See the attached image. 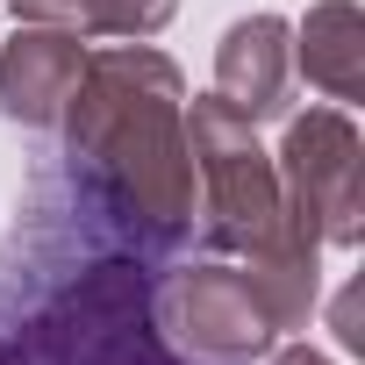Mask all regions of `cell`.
I'll list each match as a JSON object with an SVG mask.
<instances>
[{
	"mask_svg": "<svg viewBox=\"0 0 365 365\" xmlns=\"http://www.w3.org/2000/svg\"><path fill=\"white\" fill-rule=\"evenodd\" d=\"M272 365H329V358H322V351H308V344H287Z\"/></svg>",
	"mask_w": 365,
	"mask_h": 365,
	"instance_id": "4fadbf2b",
	"label": "cell"
},
{
	"mask_svg": "<svg viewBox=\"0 0 365 365\" xmlns=\"http://www.w3.org/2000/svg\"><path fill=\"white\" fill-rule=\"evenodd\" d=\"M15 8V22H51V29H79V0H0Z\"/></svg>",
	"mask_w": 365,
	"mask_h": 365,
	"instance_id": "8fae6325",
	"label": "cell"
},
{
	"mask_svg": "<svg viewBox=\"0 0 365 365\" xmlns=\"http://www.w3.org/2000/svg\"><path fill=\"white\" fill-rule=\"evenodd\" d=\"M65 158L93 215L136 251L172 258L201 230V179L187 143V79L150 43L86 51V72L58 115Z\"/></svg>",
	"mask_w": 365,
	"mask_h": 365,
	"instance_id": "6da1fadb",
	"label": "cell"
},
{
	"mask_svg": "<svg viewBox=\"0 0 365 365\" xmlns=\"http://www.w3.org/2000/svg\"><path fill=\"white\" fill-rule=\"evenodd\" d=\"M294 65L329 101H365V15L351 0H315L294 29Z\"/></svg>",
	"mask_w": 365,
	"mask_h": 365,
	"instance_id": "9c48e42d",
	"label": "cell"
},
{
	"mask_svg": "<svg viewBox=\"0 0 365 365\" xmlns=\"http://www.w3.org/2000/svg\"><path fill=\"white\" fill-rule=\"evenodd\" d=\"M244 279L258 294V308L272 315V329H308L315 301H322V244L294 222H279L258 251H244Z\"/></svg>",
	"mask_w": 365,
	"mask_h": 365,
	"instance_id": "ba28073f",
	"label": "cell"
},
{
	"mask_svg": "<svg viewBox=\"0 0 365 365\" xmlns=\"http://www.w3.org/2000/svg\"><path fill=\"white\" fill-rule=\"evenodd\" d=\"M179 15V0H79V36H122L143 43Z\"/></svg>",
	"mask_w": 365,
	"mask_h": 365,
	"instance_id": "30bf717a",
	"label": "cell"
},
{
	"mask_svg": "<svg viewBox=\"0 0 365 365\" xmlns=\"http://www.w3.org/2000/svg\"><path fill=\"white\" fill-rule=\"evenodd\" d=\"M287 86H294V22L279 15L230 22L215 43V101H230L244 122H272L287 115Z\"/></svg>",
	"mask_w": 365,
	"mask_h": 365,
	"instance_id": "52a82bcc",
	"label": "cell"
},
{
	"mask_svg": "<svg viewBox=\"0 0 365 365\" xmlns=\"http://www.w3.org/2000/svg\"><path fill=\"white\" fill-rule=\"evenodd\" d=\"M150 322L187 365H258L279 336L251 279L230 265H179L165 287H150Z\"/></svg>",
	"mask_w": 365,
	"mask_h": 365,
	"instance_id": "5b68a950",
	"label": "cell"
},
{
	"mask_svg": "<svg viewBox=\"0 0 365 365\" xmlns=\"http://www.w3.org/2000/svg\"><path fill=\"white\" fill-rule=\"evenodd\" d=\"M336 344L344 351H365V322H358V287L336 294Z\"/></svg>",
	"mask_w": 365,
	"mask_h": 365,
	"instance_id": "7c38bea8",
	"label": "cell"
},
{
	"mask_svg": "<svg viewBox=\"0 0 365 365\" xmlns=\"http://www.w3.org/2000/svg\"><path fill=\"white\" fill-rule=\"evenodd\" d=\"M187 143H194V179H201V230L215 251H258L279 222V165L258 143V122H244L230 101L201 93L187 101Z\"/></svg>",
	"mask_w": 365,
	"mask_h": 365,
	"instance_id": "3957f363",
	"label": "cell"
},
{
	"mask_svg": "<svg viewBox=\"0 0 365 365\" xmlns=\"http://www.w3.org/2000/svg\"><path fill=\"white\" fill-rule=\"evenodd\" d=\"M0 365H187V358L150 322V272L129 258H101L0 344Z\"/></svg>",
	"mask_w": 365,
	"mask_h": 365,
	"instance_id": "7a4b0ae2",
	"label": "cell"
},
{
	"mask_svg": "<svg viewBox=\"0 0 365 365\" xmlns=\"http://www.w3.org/2000/svg\"><path fill=\"white\" fill-rule=\"evenodd\" d=\"M272 165H279V201H287L294 230H308L315 244H336V251H351L365 237V143L344 108L294 115Z\"/></svg>",
	"mask_w": 365,
	"mask_h": 365,
	"instance_id": "277c9868",
	"label": "cell"
},
{
	"mask_svg": "<svg viewBox=\"0 0 365 365\" xmlns=\"http://www.w3.org/2000/svg\"><path fill=\"white\" fill-rule=\"evenodd\" d=\"M79 72H86V36L79 29L15 22L8 51H0V115H15L22 129H58Z\"/></svg>",
	"mask_w": 365,
	"mask_h": 365,
	"instance_id": "8992f818",
	"label": "cell"
}]
</instances>
